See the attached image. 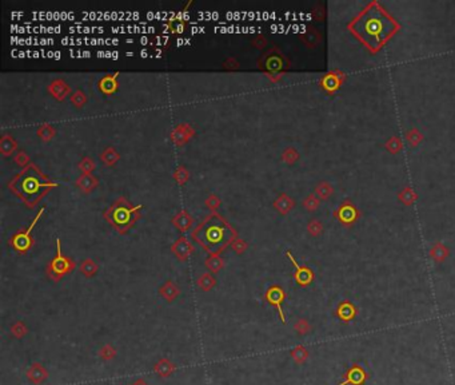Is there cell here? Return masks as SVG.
Listing matches in <instances>:
<instances>
[{"instance_id": "cell-1", "label": "cell", "mask_w": 455, "mask_h": 385, "mask_svg": "<svg viewBox=\"0 0 455 385\" xmlns=\"http://www.w3.org/2000/svg\"><path fill=\"white\" fill-rule=\"evenodd\" d=\"M193 238L210 255H219L238 238V233L218 211H211L193 230Z\"/></svg>"}, {"instance_id": "cell-2", "label": "cell", "mask_w": 455, "mask_h": 385, "mask_svg": "<svg viewBox=\"0 0 455 385\" xmlns=\"http://www.w3.org/2000/svg\"><path fill=\"white\" fill-rule=\"evenodd\" d=\"M58 186V182L50 179L35 163L31 162L9 181L8 189L27 208L32 209L40 202L41 198L50 193L51 189Z\"/></svg>"}, {"instance_id": "cell-3", "label": "cell", "mask_w": 455, "mask_h": 385, "mask_svg": "<svg viewBox=\"0 0 455 385\" xmlns=\"http://www.w3.org/2000/svg\"><path fill=\"white\" fill-rule=\"evenodd\" d=\"M142 209V205H132L126 197H119L111 205V208L103 213V217L116 232L124 234L133 228L138 219H140Z\"/></svg>"}, {"instance_id": "cell-4", "label": "cell", "mask_w": 455, "mask_h": 385, "mask_svg": "<svg viewBox=\"0 0 455 385\" xmlns=\"http://www.w3.org/2000/svg\"><path fill=\"white\" fill-rule=\"evenodd\" d=\"M76 268V264L71 260L69 257H65L62 253V244L60 240H56V255L51 260V262L47 265L46 273L52 281L59 282L62 277H65V274H69L72 270Z\"/></svg>"}, {"instance_id": "cell-5", "label": "cell", "mask_w": 455, "mask_h": 385, "mask_svg": "<svg viewBox=\"0 0 455 385\" xmlns=\"http://www.w3.org/2000/svg\"><path fill=\"white\" fill-rule=\"evenodd\" d=\"M43 214H44V208H40L39 211H37L36 217L32 219V222L30 223V226L26 230H23V232L15 233L14 236L8 240L9 245L12 246V249L15 251H18L19 254H26L35 245V240H33V237L31 234H32V230L35 229L37 221L40 219Z\"/></svg>"}, {"instance_id": "cell-6", "label": "cell", "mask_w": 455, "mask_h": 385, "mask_svg": "<svg viewBox=\"0 0 455 385\" xmlns=\"http://www.w3.org/2000/svg\"><path fill=\"white\" fill-rule=\"evenodd\" d=\"M193 4V1H189L183 11H180L178 14H175L172 18L165 23V31H170L171 34H183L186 27H187V9L190 5Z\"/></svg>"}, {"instance_id": "cell-7", "label": "cell", "mask_w": 455, "mask_h": 385, "mask_svg": "<svg viewBox=\"0 0 455 385\" xmlns=\"http://www.w3.org/2000/svg\"><path fill=\"white\" fill-rule=\"evenodd\" d=\"M283 67V61H282V56L275 51H271L263 54V56L259 59V69L260 70L268 71V72H278L282 70Z\"/></svg>"}, {"instance_id": "cell-8", "label": "cell", "mask_w": 455, "mask_h": 385, "mask_svg": "<svg viewBox=\"0 0 455 385\" xmlns=\"http://www.w3.org/2000/svg\"><path fill=\"white\" fill-rule=\"evenodd\" d=\"M195 137V129L189 123H180L171 131L170 138L176 146H183Z\"/></svg>"}, {"instance_id": "cell-9", "label": "cell", "mask_w": 455, "mask_h": 385, "mask_svg": "<svg viewBox=\"0 0 455 385\" xmlns=\"http://www.w3.org/2000/svg\"><path fill=\"white\" fill-rule=\"evenodd\" d=\"M171 251L174 253V255L179 261H187L193 255L194 253V246L193 244L189 241V238L186 236L179 237L176 241L171 246Z\"/></svg>"}, {"instance_id": "cell-10", "label": "cell", "mask_w": 455, "mask_h": 385, "mask_svg": "<svg viewBox=\"0 0 455 385\" xmlns=\"http://www.w3.org/2000/svg\"><path fill=\"white\" fill-rule=\"evenodd\" d=\"M264 298H266V301L268 304H271L272 307H275L278 309V313H279L282 322H286L285 313H283V309H282V302L285 300V292L282 290V288H279V286L268 288L266 294H264Z\"/></svg>"}, {"instance_id": "cell-11", "label": "cell", "mask_w": 455, "mask_h": 385, "mask_svg": "<svg viewBox=\"0 0 455 385\" xmlns=\"http://www.w3.org/2000/svg\"><path fill=\"white\" fill-rule=\"evenodd\" d=\"M47 91L50 93L51 97H54L56 101H65V98L68 97L69 94H71V87L68 86V83L63 80V79H55V80H52L50 83V86L47 87Z\"/></svg>"}, {"instance_id": "cell-12", "label": "cell", "mask_w": 455, "mask_h": 385, "mask_svg": "<svg viewBox=\"0 0 455 385\" xmlns=\"http://www.w3.org/2000/svg\"><path fill=\"white\" fill-rule=\"evenodd\" d=\"M118 78H119V72H115L112 75H104L103 78H100V80L98 82V88L100 90V93L104 94V95L115 94L119 88Z\"/></svg>"}, {"instance_id": "cell-13", "label": "cell", "mask_w": 455, "mask_h": 385, "mask_svg": "<svg viewBox=\"0 0 455 385\" xmlns=\"http://www.w3.org/2000/svg\"><path fill=\"white\" fill-rule=\"evenodd\" d=\"M27 379L31 381L32 384L40 385L41 383H44V381L48 379V371H47L46 368L43 367L41 364L35 362V364H32L31 367L28 368Z\"/></svg>"}, {"instance_id": "cell-14", "label": "cell", "mask_w": 455, "mask_h": 385, "mask_svg": "<svg viewBox=\"0 0 455 385\" xmlns=\"http://www.w3.org/2000/svg\"><path fill=\"white\" fill-rule=\"evenodd\" d=\"M75 185H76V187H78L82 193L90 194L92 190H95L98 187L99 179H98L95 175H92V174H82L80 176H78Z\"/></svg>"}, {"instance_id": "cell-15", "label": "cell", "mask_w": 455, "mask_h": 385, "mask_svg": "<svg viewBox=\"0 0 455 385\" xmlns=\"http://www.w3.org/2000/svg\"><path fill=\"white\" fill-rule=\"evenodd\" d=\"M171 223H172L178 230L184 233L187 232L189 229L193 228L194 218L190 215L187 210H180L179 213L175 214L174 217L171 218Z\"/></svg>"}, {"instance_id": "cell-16", "label": "cell", "mask_w": 455, "mask_h": 385, "mask_svg": "<svg viewBox=\"0 0 455 385\" xmlns=\"http://www.w3.org/2000/svg\"><path fill=\"white\" fill-rule=\"evenodd\" d=\"M287 257H289L290 260H291V262L295 265V268H296V273H295V280H296V282L300 283V285H307V283L311 282V279H313V274H311V272H310L307 268L299 266L290 251H287Z\"/></svg>"}, {"instance_id": "cell-17", "label": "cell", "mask_w": 455, "mask_h": 385, "mask_svg": "<svg viewBox=\"0 0 455 385\" xmlns=\"http://www.w3.org/2000/svg\"><path fill=\"white\" fill-rule=\"evenodd\" d=\"M179 293H180L179 288H178V286H176V283H175L174 281H171V280L165 281V282L162 285L161 288H159V294H161L162 297L164 298L165 301H168V302L174 301L175 298L179 296Z\"/></svg>"}, {"instance_id": "cell-18", "label": "cell", "mask_w": 455, "mask_h": 385, "mask_svg": "<svg viewBox=\"0 0 455 385\" xmlns=\"http://www.w3.org/2000/svg\"><path fill=\"white\" fill-rule=\"evenodd\" d=\"M18 149V142L15 140L12 135L3 134L0 138V153L4 157H9L11 154H14Z\"/></svg>"}, {"instance_id": "cell-19", "label": "cell", "mask_w": 455, "mask_h": 385, "mask_svg": "<svg viewBox=\"0 0 455 385\" xmlns=\"http://www.w3.org/2000/svg\"><path fill=\"white\" fill-rule=\"evenodd\" d=\"M175 371V365L170 360H167V358H162L159 361L155 364V367H154V372L157 373L159 377H168L171 376Z\"/></svg>"}, {"instance_id": "cell-20", "label": "cell", "mask_w": 455, "mask_h": 385, "mask_svg": "<svg viewBox=\"0 0 455 385\" xmlns=\"http://www.w3.org/2000/svg\"><path fill=\"white\" fill-rule=\"evenodd\" d=\"M100 159L101 162L104 163L106 166H114V165H116L118 161L120 159V154L118 153V150H116L115 147L108 146V147H106V149L100 153Z\"/></svg>"}, {"instance_id": "cell-21", "label": "cell", "mask_w": 455, "mask_h": 385, "mask_svg": "<svg viewBox=\"0 0 455 385\" xmlns=\"http://www.w3.org/2000/svg\"><path fill=\"white\" fill-rule=\"evenodd\" d=\"M79 270H80V273H82L84 277L91 279V277H94V276L98 273L99 266H98V264L95 261L91 260V258H87V260H83L82 264L79 265Z\"/></svg>"}, {"instance_id": "cell-22", "label": "cell", "mask_w": 455, "mask_h": 385, "mask_svg": "<svg viewBox=\"0 0 455 385\" xmlns=\"http://www.w3.org/2000/svg\"><path fill=\"white\" fill-rule=\"evenodd\" d=\"M56 134V130L54 126L51 125V123H43L37 127L36 130V135L40 138L43 142H50Z\"/></svg>"}, {"instance_id": "cell-23", "label": "cell", "mask_w": 455, "mask_h": 385, "mask_svg": "<svg viewBox=\"0 0 455 385\" xmlns=\"http://www.w3.org/2000/svg\"><path fill=\"white\" fill-rule=\"evenodd\" d=\"M204 266H206L207 269L210 273H218V272H221L222 268L225 266V261L222 257L219 255H210L206 261H204Z\"/></svg>"}, {"instance_id": "cell-24", "label": "cell", "mask_w": 455, "mask_h": 385, "mask_svg": "<svg viewBox=\"0 0 455 385\" xmlns=\"http://www.w3.org/2000/svg\"><path fill=\"white\" fill-rule=\"evenodd\" d=\"M196 283H198L199 289H202L204 292H210L216 285V280L212 273H203L198 279Z\"/></svg>"}, {"instance_id": "cell-25", "label": "cell", "mask_w": 455, "mask_h": 385, "mask_svg": "<svg viewBox=\"0 0 455 385\" xmlns=\"http://www.w3.org/2000/svg\"><path fill=\"white\" fill-rule=\"evenodd\" d=\"M98 356H99L103 361H110V360H112V358L116 356V349L114 348L111 344H106V345H103V347L99 349Z\"/></svg>"}, {"instance_id": "cell-26", "label": "cell", "mask_w": 455, "mask_h": 385, "mask_svg": "<svg viewBox=\"0 0 455 385\" xmlns=\"http://www.w3.org/2000/svg\"><path fill=\"white\" fill-rule=\"evenodd\" d=\"M274 206H275V209L279 210V211H281L282 214H286L290 209H291V206H292V202H291V200H290L287 195L282 194L281 197H279V198H278V200L275 201Z\"/></svg>"}, {"instance_id": "cell-27", "label": "cell", "mask_w": 455, "mask_h": 385, "mask_svg": "<svg viewBox=\"0 0 455 385\" xmlns=\"http://www.w3.org/2000/svg\"><path fill=\"white\" fill-rule=\"evenodd\" d=\"M79 170L82 172V174H92V172L95 170V162H94V159L90 157H84L82 158V161L78 163Z\"/></svg>"}, {"instance_id": "cell-28", "label": "cell", "mask_w": 455, "mask_h": 385, "mask_svg": "<svg viewBox=\"0 0 455 385\" xmlns=\"http://www.w3.org/2000/svg\"><path fill=\"white\" fill-rule=\"evenodd\" d=\"M11 333L12 336H15L16 339H23L24 336L28 333V328L26 326L24 322L22 321H15L14 324L11 325Z\"/></svg>"}, {"instance_id": "cell-29", "label": "cell", "mask_w": 455, "mask_h": 385, "mask_svg": "<svg viewBox=\"0 0 455 385\" xmlns=\"http://www.w3.org/2000/svg\"><path fill=\"white\" fill-rule=\"evenodd\" d=\"M71 103H72V106L78 107V108H82L86 103H87V95L83 93L82 90H76L75 93L71 94Z\"/></svg>"}, {"instance_id": "cell-30", "label": "cell", "mask_w": 455, "mask_h": 385, "mask_svg": "<svg viewBox=\"0 0 455 385\" xmlns=\"http://www.w3.org/2000/svg\"><path fill=\"white\" fill-rule=\"evenodd\" d=\"M172 178L178 182V185H184L186 182L189 181L190 173L184 166H179L176 167V170H175L174 174H172Z\"/></svg>"}, {"instance_id": "cell-31", "label": "cell", "mask_w": 455, "mask_h": 385, "mask_svg": "<svg viewBox=\"0 0 455 385\" xmlns=\"http://www.w3.org/2000/svg\"><path fill=\"white\" fill-rule=\"evenodd\" d=\"M204 204L208 209L211 210V211H216V210L219 209V206H221L222 201L221 198L218 197L216 194H210L204 201Z\"/></svg>"}, {"instance_id": "cell-32", "label": "cell", "mask_w": 455, "mask_h": 385, "mask_svg": "<svg viewBox=\"0 0 455 385\" xmlns=\"http://www.w3.org/2000/svg\"><path fill=\"white\" fill-rule=\"evenodd\" d=\"M14 161H15V163H16V165L22 166L23 169L26 166H28L30 163H31V162H30L31 159H30L28 154L26 153L24 150H20V151H18V153H16V155L14 157Z\"/></svg>"}, {"instance_id": "cell-33", "label": "cell", "mask_w": 455, "mask_h": 385, "mask_svg": "<svg viewBox=\"0 0 455 385\" xmlns=\"http://www.w3.org/2000/svg\"><path fill=\"white\" fill-rule=\"evenodd\" d=\"M231 247H232V250L236 253V254H243L244 251L247 250V242L243 241L242 238H236L232 244H231Z\"/></svg>"}, {"instance_id": "cell-34", "label": "cell", "mask_w": 455, "mask_h": 385, "mask_svg": "<svg viewBox=\"0 0 455 385\" xmlns=\"http://www.w3.org/2000/svg\"><path fill=\"white\" fill-rule=\"evenodd\" d=\"M222 66H223V69H226V70H238V69L240 67L239 62L236 61V59H234V58H228V59H226Z\"/></svg>"}, {"instance_id": "cell-35", "label": "cell", "mask_w": 455, "mask_h": 385, "mask_svg": "<svg viewBox=\"0 0 455 385\" xmlns=\"http://www.w3.org/2000/svg\"><path fill=\"white\" fill-rule=\"evenodd\" d=\"M254 47H257V48H263V47L267 44V39L263 35H257V36L253 37V40H251Z\"/></svg>"}, {"instance_id": "cell-36", "label": "cell", "mask_w": 455, "mask_h": 385, "mask_svg": "<svg viewBox=\"0 0 455 385\" xmlns=\"http://www.w3.org/2000/svg\"><path fill=\"white\" fill-rule=\"evenodd\" d=\"M363 380V373L358 369H354V371L350 373V379L349 381H353L354 384H358L360 381Z\"/></svg>"}, {"instance_id": "cell-37", "label": "cell", "mask_w": 455, "mask_h": 385, "mask_svg": "<svg viewBox=\"0 0 455 385\" xmlns=\"http://www.w3.org/2000/svg\"><path fill=\"white\" fill-rule=\"evenodd\" d=\"M282 157H283V159H285V161L287 163H292V162H294V159H295V157H296V155H295L294 149H287L285 151V153H283V155H282Z\"/></svg>"}, {"instance_id": "cell-38", "label": "cell", "mask_w": 455, "mask_h": 385, "mask_svg": "<svg viewBox=\"0 0 455 385\" xmlns=\"http://www.w3.org/2000/svg\"><path fill=\"white\" fill-rule=\"evenodd\" d=\"M292 357H294L298 362H300L304 357H306V350L302 348H296L294 352H292Z\"/></svg>"}, {"instance_id": "cell-39", "label": "cell", "mask_w": 455, "mask_h": 385, "mask_svg": "<svg viewBox=\"0 0 455 385\" xmlns=\"http://www.w3.org/2000/svg\"><path fill=\"white\" fill-rule=\"evenodd\" d=\"M132 385H148V384H147V383H146V381L143 380V379H139V380L135 381V383H133Z\"/></svg>"}]
</instances>
